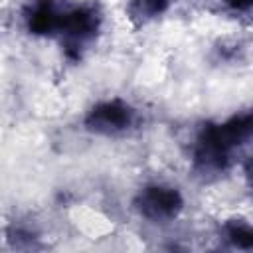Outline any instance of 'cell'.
<instances>
[{"mask_svg": "<svg viewBox=\"0 0 253 253\" xmlns=\"http://www.w3.org/2000/svg\"><path fill=\"white\" fill-rule=\"evenodd\" d=\"M221 235L231 247L243 249V251H253V223L239 219V217L227 219L221 225Z\"/></svg>", "mask_w": 253, "mask_h": 253, "instance_id": "7", "label": "cell"}, {"mask_svg": "<svg viewBox=\"0 0 253 253\" xmlns=\"http://www.w3.org/2000/svg\"><path fill=\"white\" fill-rule=\"evenodd\" d=\"M101 24H103V16L97 4L81 2V4L65 6L61 26L57 32L65 57L71 61L81 59L85 49L99 36Z\"/></svg>", "mask_w": 253, "mask_h": 253, "instance_id": "1", "label": "cell"}, {"mask_svg": "<svg viewBox=\"0 0 253 253\" xmlns=\"http://www.w3.org/2000/svg\"><path fill=\"white\" fill-rule=\"evenodd\" d=\"M136 123H138L136 109L123 99L99 101L87 111V115L83 119L85 128L89 132H95L101 136L125 134L130 128H134Z\"/></svg>", "mask_w": 253, "mask_h": 253, "instance_id": "4", "label": "cell"}, {"mask_svg": "<svg viewBox=\"0 0 253 253\" xmlns=\"http://www.w3.org/2000/svg\"><path fill=\"white\" fill-rule=\"evenodd\" d=\"M245 176H247L249 186L253 188V160H249V162H247V166H245Z\"/></svg>", "mask_w": 253, "mask_h": 253, "instance_id": "9", "label": "cell"}, {"mask_svg": "<svg viewBox=\"0 0 253 253\" xmlns=\"http://www.w3.org/2000/svg\"><path fill=\"white\" fill-rule=\"evenodd\" d=\"M132 206L140 217L154 221V223H166V221L176 219L182 213L184 196L174 186H168L162 182H152V184L142 186L136 192Z\"/></svg>", "mask_w": 253, "mask_h": 253, "instance_id": "3", "label": "cell"}, {"mask_svg": "<svg viewBox=\"0 0 253 253\" xmlns=\"http://www.w3.org/2000/svg\"><path fill=\"white\" fill-rule=\"evenodd\" d=\"M227 8L235 10V12H247L253 10V0H223Z\"/></svg>", "mask_w": 253, "mask_h": 253, "instance_id": "8", "label": "cell"}, {"mask_svg": "<svg viewBox=\"0 0 253 253\" xmlns=\"http://www.w3.org/2000/svg\"><path fill=\"white\" fill-rule=\"evenodd\" d=\"M65 4L59 0H30L24 8V26L32 36H57Z\"/></svg>", "mask_w": 253, "mask_h": 253, "instance_id": "5", "label": "cell"}, {"mask_svg": "<svg viewBox=\"0 0 253 253\" xmlns=\"http://www.w3.org/2000/svg\"><path fill=\"white\" fill-rule=\"evenodd\" d=\"M172 0H126V16L134 26H144L168 12Z\"/></svg>", "mask_w": 253, "mask_h": 253, "instance_id": "6", "label": "cell"}, {"mask_svg": "<svg viewBox=\"0 0 253 253\" xmlns=\"http://www.w3.org/2000/svg\"><path fill=\"white\" fill-rule=\"evenodd\" d=\"M196 136L215 156L231 160L237 148L253 142V109L239 111L223 123H208Z\"/></svg>", "mask_w": 253, "mask_h": 253, "instance_id": "2", "label": "cell"}]
</instances>
